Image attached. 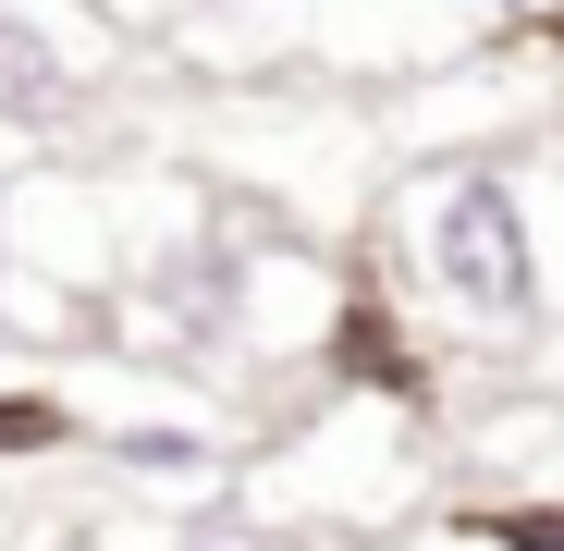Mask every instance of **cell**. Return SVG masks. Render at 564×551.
Returning <instances> with one entry per match:
<instances>
[{
    "mask_svg": "<svg viewBox=\"0 0 564 551\" xmlns=\"http://www.w3.org/2000/svg\"><path fill=\"white\" fill-rule=\"evenodd\" d=\"M25 441H62V405H25V393L0 405V453H25Z\"/></svg>",
    "mask_w": 564,
    "mask_h": 551,
    "instance_id": "5b68a950",
    "label": "cell"
},
{
    "mask_svg": "<svg viewBox=\"0 0 564 551\" xmlns=\"http://www.w3.org/2000/svg\"><path fill=\"white\" fill-rule=\"evenodd\" d=\"M50 111H74V74H62L50 25L0 13V123H50Z\"/></svg>",
    "mask_w": 564,
    "mask_h": 551,
    "instance_id": "7a4b0ae2",
    "label": "cell"
},
{
    "mask_svg": "<svg viewBox=\"0 0 564 551\" xmlns=\"http://www.w3.org/2000/svg\"><path fill=\"white\" fill-rule=\"evenodd\" d=\"M430 283L479 319H528L540 307V245H528V209L503 172H466L454 197L430 209Z\"/></svg>",
    "mask_w": 564,
    "mask_h": 551,
    "instance_id": "6da1fadb",
    "label": "cell"
},
{
    "mask_svg": "<svg viewBox=\"0 0 564 551\" xmlns=\"http://www.w3.org/2000/svg\"><path fill=\"white\" fill-rule=\"evenodd\" d=\"M491 539L503 551H564V503H516V515H491Z\"/></svg>",
    "mask_w": 564,
    "mask_h": 551,
    "instance_id": "3957f363",
    "label": "cell"
},
{
    "mask_svg": "<svg viewBox=\"0 0 564 551\" xmlns=\"http://www.w3.org/2000/svg\"><path fill=\"white\" fill-rule=\"evenodd\" d=\"M123 453L148 478H184V466H197V429H123Z\"/></svg>",
    "mask_w": 564,
    "mask_h": 551,
    "instance_id": "277c9868",
    "label": "cell"
}]
</instances>
